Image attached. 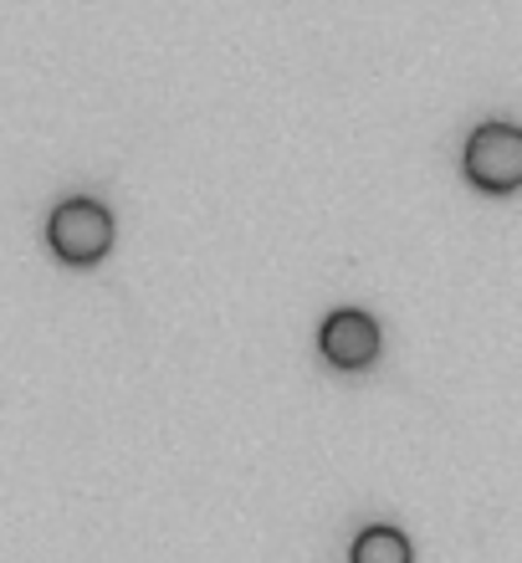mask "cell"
<instances>
[{
    "instance_id": "6da1fadb",
    "label": "cell",
    "mask_w": 522,
    "mask_h": 563,
    "mask_svg": "<svg viewBox=\"0 0 522 563\" xmlns=\"http://www.w3.org/2000/svg\"><path fill=\"white\" fill-rule=\"evenodd\" d=\"M46 246L57 252V262L67 267H98L108 252H113V216L108 206L77 195V200H62L52 216H46Z\"/></svg>"
},
{
    "instance_id": "277c9868",
    "label": "cell",
    "mask_w": 522,
    "mask_h": 563,
    "mask_svg": "<svg viewBox=\"0 0 522 563\" xmlns=\"http://www.w3.org/2000/svg\"><path fill=\"white\" fill-rule=\"evenodd\" d=\"M348 563H410V538H404L400 528L374 522V528H364V533L354 538Z\"/></svg>"
},
{
    "instance_id": "7a4b0ae2",
    "label": "cell",
    "mask_w": 522,
    "mask_h": 563,
    "mask_svg": "<svg viewBox=\"0 0 522 563\" xmlns=\"http://www.w3.org/2000/svg\"><path fill=\"white\" fill-rule=\"evenodd\" d=\"M466 179L487 195L522 190V129L518 123H481L462 148Z\"/></svg>"
},
{
    "instance_id": "3957f363",
    "label": "cell",
    "mask_w": 522,
    "mask_h": 563,
    "mask_svg": "<svg viewBox=\"0 0 522 563\" xmlns=\"http://www.w3.org/2000/svg\"><path fill=\"white\" fill-rule=\"evenodd\" d=\"M318 349H323V358H329L333 369H348V374L369 369L374 358H379V323L358 308H338L318 328Z\"/></svg>"
}]
</instances>
